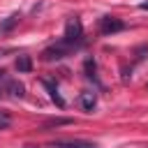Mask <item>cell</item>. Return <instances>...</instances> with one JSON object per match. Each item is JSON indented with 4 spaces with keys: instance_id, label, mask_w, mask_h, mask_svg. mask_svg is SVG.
<instances>
[{
    "instance_id": "9",
    "label": "cell",
    "mask_w": 148,
    "mask_h": 148,
    "mask_svg": "<svg viewBox=\"0 0 148 148\" xmlns=\"http://www.w3.org/2000/svg\"><path fill=\"white\" fill-rule=\"evenodd\" d=\"M16 69H18V72H30V69H32L30 56H18V58H16Z\"/></svg>"
},
{
    "instance_id": "10",
    "label": "cell",
    "mask_w": 148,
    "mask_h": 148,
    "mask_svg": "<svg viewBox=\"0 0 148 148\" xmlns=\"http://www.w3.org/2000/svg\"><path fill=\"white\" fill-rule=\"evenodd\" d=\"M62 125H72V118H51L44 123V130H51V127H62Z\"/></svg>"
},
{
    "instance_id": "12",
    "label": "cell",
    "mask_w": 148,
    "mask_h": 148,
    "mask_svg": "<svg viewBox=\"0 0 148 148\" xmlns=\"http://www.w3.org/2000/svg\"><path fill=\"white\" fill-rule=\"evenodd\" d=\"M9 123H12V118H9L7 113H0V130H7Z\"/></svg>"
},
{
    "instance_id": "6",
    "label": "cell",
    "mask_w": 148,
    "mask_h": 148,
    "mask_svg": "<svg viewBox=\"0 0 148 148\" xmlns=\"http://www.w3.org/2000/svg\"><path fill=\"white\" fill-rule=\"evenodd\" d=\"M42 83H44V88L49 90V95H51V99H53V102H56V104H58V106L62 109V106H65V99L60 97V92H58V88H56V86H53V83H51L49 79H44Z\"/></svg>"
},
{
    "instance_id": "15",
    "label": "cell",
    "mask_w": 148,
    "mask_h": 148,
    "mask_svg": "<svg viewBox=\"0 0 148 148\" xmlns=\"http://www.w3.org/2000/svg\"><path fill=\"white\" fill-rule=\"evenodd\" d=\"M25 148H37V146H25Z\"/></svg>"
},
{
    "instance_id": "4",
    "label": "cell",
    "mask_w": 148,
    "mask_h": 148,
    "mask_svg": "<svg viewBox=\"0 0 148 148\" xmlns=\"http://www.w3.org/2000/svg\"><path fill=\"white\" fill-rule=\"evenodd\" d=\"M53 148H95V143L81 141V139H60V141H53Z\"/></svg>"
},
{
    "instance_id": "11",
    "label": "cell",
    "mask_w": 148,
    "mask_h": 148,
    "mask_svg": "<svg viewBox=\"0 0 148 148\" xmlns=\"http://www.w3.org/2000/svg\"><path fill=\"white\" fill-rule=\"evenodd\" d=\"M83 67H86V76H88V79H97V62H95L92 58H88V60L83 62Z\"/></svg>"
},
{
    "instance_id": "13",
    "label": "cell",
    "mask_w": 148,
    "mask_h": 148,
    "mask_svg": "<svg viewBox=\"0 0 148 148\" xmlns=\"http://www.w3.org/2000/svg\"><path fill=\"white\" fill-rule=\"evenodd\" d=\"M143 53H148V44H146V46H139V49H136V60H143V58H146Z\"/></svg>"
},
{
    "instance_id": "8",
    "label": "cell",
    "mask_w": 148,
    "mask_h": 148,
    "mask_svg": "<svg viewBox=\"0 0 148 148\" xmlns=\"http://www.w3.org/2000/svg\"><path fill=\"white\" fill-rule=\"evenodd\" d=\"M18 21H21V14H12V16H7V18L0 23V32H9L14 25H18Z\"/></svg>"
},
{
    "instance_id": "5",
    "label": "cell",
    "mask_w": 148,
    "mask_h": 148,
    "mask_svg": "<svg viewBox=\"0 0 148 148\" xmlns=\"http://www.w3.org/2000/svg\"><path fill=\"white\" fill-rule=\"evenodd\" d=\"M79 102H81V106H83L86 111H92V109H95V104H97V95H95V92H90V90H86V92H81Z\"/></svg>"
},
{
    "instance_id": "3",
    "label": "cell",
    "mask_w": 148,
    "mask_h": 148,
    "mask_svg": "<svg viewBox=\"0 0 148 148\" xmlns=\"http://www.w3.org/2000/svg\"><path fill=\"white\" fill-rule=\"evenodd\" d=\"M123 28H125V23L118 16H102L99 18V32L102 35H113V32H120Z\"/></svg>"
},
{
    "instance_id": "2",
    "label": "cell",
    "mask_w": 148,
    "mask_h": 148,
    "mask_svg": "<svg viewBox=\"0 0 148 148\" xmlns=\"http://www.w3.org/2000/svg\"><path fill=\"white\" fill-rule=\"evenodd\" d=\"M76 46L74 44H69V42H58V44H53V46H49V49H44V53H42V58L44 60H60V58H65V56H69L72 51H74Z\"/></svg>"
},
{
    "instance_id": "14",
    "label": "cell",
    "mask_w": 148,
    "mask_h": 148,
    "mask_svg": "<svg viewBox=\"0 0 148 148\" xmlns=\"http://www.w3.org/2000/svg\"><path fill=\"white\" fill-rule=\"evenodd\" d=\"M141 9H148V2H141Z\"/></svg>"
},
{
    "instance_id": "7",
    "label": "cell",
    "mask_w": 148,
    "mask_h": 148,
    "mask_svg": "<svg viewBox=\"0 0 148 148\" xmlns=\"http://www.w3.org/2000/svg\"><path fill=\"white\" fill-rule=\"evenodd\" d=\"M7 90H9V95H12L14 99H21V97L25 95V88H23L21 81H7Z\"/></svg>"
},
{
    "instance_id": "1",
    "label": "cell",
    "mask_w": 148,
    "mask_h": 148,
    "mask_svg": "<svg viewBox=\"0 0 148 148\" xmlns=\"http://www.w3.org/2000/svg\"><path fill=\"white\" fill-rule=\"evenodd\" d=\"M81 39H83V25H81V21H79L76 16L67 18V23H65V42L79 46Z\"/></svg>"
}]
</instances>
